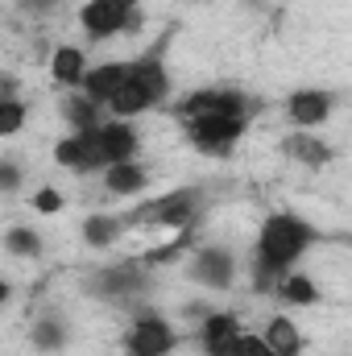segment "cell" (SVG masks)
<instances>
[{"mask_svg":"<svg viewBox=\"0 0 352 356\" xmlns=\"http://www.w3.org/2000/svg\"><path fill=\"white\" fill-rule=\"evenodd\" d=\"M315 241H319V228L311 220H303L294 211L265 216L262 232H257V245H253V277H257V290H273V282L298 266Z\"/></svg>","mask_w":352,"mask_h":356,"instance_id":"1","label":"cell"},{"mask_svg":"<svg viewBox=\"0 0 352 356\" xmlns=\"http://www.w3.org/2000/svg\"><path fill=\"white\" fill-rule=\"evenodd\" d=\"M186 282H195L203 290H232V282H237V257L224 245H203V249H195V257L186 266Z\"/></svg>","mask_w":352,"mask_h":356,"instance_id":"9","label":"cell"},{"mask_svg":"<svg viewBox=\"0 0 352 356\" xmlns=\"http://www.w3.org/2000/svg\"><path fill=\"white\" fill-rule=\"evenodd\" d=\"M120 232H125V220H120V216L91 211L88 220H83V245H88V249H108V245H116Z\"/></svg>","mask_w":352,"mask_h":356,"instance_id":"22","label":"cell"},{"mask_svg":"<svg viewBox=\"0 0 352 356\" xmlns=\"http://www.w3.org/2000/svg\"><path fill=\"white\" fill-rule=\"evenodd\" d=\"M79 25L91 42L133 33V29H141V0H88L79 8Z\"/></svg>","mask_w":352,"mask_h":356,"instance_id":"6","label":"cell"},{"mask_svg":"<svg viewBox=\"0 0 352 356\" xmlns=\"http://www.w3.org/2000/svg\"><path fill=\"white\" fill-rule=\"evenodd\" d=\"M332 112H336V95L328 88H298V91L286 95V120H290L294 129L319 133V129L332 120Z\"/></svg>","mask_w":352,"mask_h":356,"instance_id":"10","label":"cell"},{"mask_svg":"<svg viewBox=\"0 0 352 356\" xmlns=\"http://www.w3.org/2000/svg\"><path fill=\"white\" fill-rule=\"evenodd\" d=\"M186 4H199V0H186Z\"/></svg>","mask_w":352,"mask_h":356,"instance_id":"31","label":"cell"},{"mask_svg":"<svg viewBox=\"0 0 352 356\" xmlns=\"http://www.w3.org/2000/svg\"><path fill=\"white\" fill-rule=\"evenodd\" d=\"M166 95H170L166 58H162V50H145L141 58L125 63V79H120V88L112 91V99L104 104V112H112L116 120H133V116L166 104Z\"/></svg>","mask_w":352,"mask_h":356,"instance_id":"2","label":"cell"},{"mask_svg":"<svg viewBox=\"0 0 352 356\" xmlns=\"http://www.w3.org/2000/svg\"><path fill=\"white\" fill-rule=\"evenodd\" d=\"M104 108L99 104H91L83 91H75V95H67V104H63V116H67V124L75 129V133H88V129H99V116Z\"/></svg>","mask_w":352,"mask_h":356,"instance_id":"23","label":"cell"},{"mask_svg":"<svg viewBox=\"0 0 352 356\" xmlns=\"http://www.w3.org/2000/svg\"><path fill=\"white\" fill-rule=\"evenodd\" d=\"M262 340L269 344L273 356H303V348H307V340H303V332H298V323H294L290 315H273V319L265 323Z\"/></svg>","mask_w":352,"mask_h":356,"instance_id":"17","label":"cell"},{"mask_svg":"<svg viewBox=\"0 0 352 356\" xmlns=\"http://www.w3.org/2000/svg\"><path fill=\"white\" fill-rule=\"evenodd\" d=\"M237 356H273V353H269V344L262 340V332H245V327H241V336H237Z\"/></svg>","mask_w":352,"mask_h":356,"instance_id":"28","label":"cell"},{"mask_svg":"<svg viewBox=\"0 0 352 356\" xmlns=\"http://www.w3.org/2000/svg\"><path fill=\"white\" fill-rule=\"evenodd\" d=\"M186 249H191V228H182L170 245H162V249H150V253L141 257V266H150V269H154V266H170V261H178Z\"/></svg>","mask_w":352,"mask_h":356,"instance_id":"24","label":"cell"},{"mask_svg":"<svg viewBox=\"0 0 352 356\" xmlns=\"http://www.w3.org/2000/svg\"><path fill=\"white\" fill-rule=\"evenodd\" d=\"M253 108H257V99H249L237 88H199L178 99L175 116L178 120H191V116H249L253 120Z\"/></svg>","mask_w":352,"mask_h":356,"instance_id":"7","label":"cell"},{"mask_svg":"<svg viewBox=\"0 0 352 356\" xmlns=\"http://www.w3.org/2000/svg\"><path fill=\"white\" fill-rule=\"evenodd\" d=\"M203 211V186H175L150 203H141L137 211L125 216V228H191L195 216Z\"/></svg>","mask_w":352,"mask_h":356,"instance_id":"3","label":"cell"},{"mask_svg":"<svg viewBox=\"0 0 352 356\" xmlns=\"http://www.w3.org/2000/svg\"><path fill=\"white\" fill-rule=\"evenodd\" d=\"M0 99H17V75H8L0 67Z\"/></svg>","mask_w":352,"mask_h":356,"instance_id":"29","label":"cell"},{"mask_svg":"<svg viewBox=\"0 0 352 356\" xmlns=\"http://www.w3.org/2000/svg\"><path fill=\"white\" fill-rule=\"evenodd\" d=\"M120 79H125V63H99V67H88L83 71V79H79V88L75 91H83L91 104H108L112 99V91L120 88Z\"/></svg>","mask_w":352,"mask_h":356,"instance_id":"15","label":"cell"},{"mask_svg":"<svg viewBox=\"0 0 352 356\" xmlns=\"http://www.w3.org/2000/svg\"><path fill=\"white\" fill-rule=\"evenodd\" d=\"M83 71H88V54H83V46H58V50L50 54V79H54V83H63V88H79Z\"/></svg>","mask_w":352,"mask_h":356,"instance_id":"19","label":"cell"},{"mask_svg":"<svg viewBox=\"0 0 352 356\" xmlns=\"http://www.w3.org/2000/svg\"><path fill=\"white\" fill-rule=\"evenodd\" d=\"M63 191H54V186H42L38 195H33V211H42V216H58L63 211Z\"/></svg>","mask_w":352,"mask_h":356,"instance_id":"27","label":"cell"},{"mask_svg":"<svg viewBox=\"0 0 352 356\" xmlns=\"http://www.w3.org/2000/svg\"><path fill=\"white\" fill-rule=\"evenodd\" d=\"M95 141H99V158H104V166H112V162H133L137 158V149H141V133H137V124L133 120H99V129H95Z\"/></svg>","mask_w":352,"mask_h":356,"instance_id":"11","label":"cell"},{"mask_svg":"<svg viewBox=\"0 0 352 356\" xmlns=\"http://www.w3.org/2000/svg\"><path fill=\"white\" fill-rule=\"evenodd\" d=\"M182 129L199 154L228 158L237 149V141L249 133V116H191V120H182Z\"/></svg>","mask_w":352,"mask_h":356,"instance_id":"5","label":"cell"},{"mask_svg":"<svg viewBox=\"0 0 352 356\" xmlns=\"http://www.w3.org/2000/svg\"><path fill=\"white\" fill-rule=\"evenodd\" d=\"M67 340H71V327H67V319H63V315H54V311L38 315V319H33V327H29V344H33L38 353H63V348H67Z\"/></svg>","mask_w":352,"mask_h":356,"instance_id":"18","label":"cell"},{"mask_svg":"<svg viewBox=\"0 0 352 356\" xmlns=\"http://www.w3.org/2000/svg\"><path fill=\"white\" fill-rule=\"evenodd\" d=\"M25 182V166L17 158H0V195H17Z\"/></svg>","mask_w":352,"mask_h":356,"instance_id":"26","label":"cell"},{"mask_svg":"<svg viewBox=\"0 0 352 356\" xmlns=\"http://www.w3.org/2000/svg\"><path fill=\"white\" fill-rule=\"evenodd\" d=\"M54 162H58L63 170H75V175L104 170V158H99V141H95V129L63 137V141L54 145Z\"/></svg>","mask_w":352,"mask_h":356,"instance_id":"13","label":"cell"},{"mask_svg":"<svg viewBox=\"0 0 352 356\" xmlns=\"http://www.w3.org/2000/svg\"><path fill=\"white\" fill-rule=\"evenodd\" d=\"M150 186V170L133 158V162H112V166H104V191L108 195H141Z\"/></svg>","mask_w":352,"mask_h":356,"instance_id":"16","label":"cell"},{"mask_svg":"<svg viewBox=\"0 0 352 356\" xmlns=\"http://www.w3.org/2000/svg\"><path fill=\"white\" fill-rule=\"evenodd\" d=\"M282 154H286L290 162L307 166V170H323V166H332V158H336V149H332L319 133H311V129L286 133V137H282Z\"/></svg>","mask_w":352,"mask_h":356,"instance_id":"14","label":"cell"},{"mask_svg":"<svg viewBox=\"0 0 352 356\" xmlns=\"http://www.w3.org/2000/svg\"><path fill=\"white\" fill-rule=\"evenodd\" d=\"M25 120H29L25 99H0V137L21 133V129H25Z\"/></svg>","mask_w":352,"mask_h":356,"instance_id":"25","label":"cell"},{"mask_svg":"<svg viewBox=\"0 0 352 356\" xmlns=\"http://www.w3.org/2000/svg\"><path fill=\"white\" fill-rule=\"evenodd\" d=\"M237 336H241L237 311H207L199 319V348H203V356H237Z\"/></svg>","mask_w":352,"mask_h":356,"instance_id":"12","label":"cell"},{"mask_svg":"<svg viewBox=\"0 0 352 356\" xmlns=\"http://www.w3.org/2000/svg\"><path fill=\"white\" fill-rule=\"evenodd\" d=\"M273 294H278L282 302H290V307H315V302H319V286H315L307 273H294V269L273 282Z\"/></svg>","mask_w":352,"mask_h":356,"instance_id":"21","label":"cell"},{"mask_svg":"<svg viewBox=\"0 0 352 356\" xmlns=\"http://www.w3.org/2000/svg\"><path fill=\"white\" fill-rule=\"evenodd\" d=\"M83 286H88L91 298H104V302H112V307H137V302L150 294L154 277H150V266H141V261H116V266L95 269ZM137 311H141V307H137Z\"/></svg>","mask_w":352,"mask_h":356,"instance_id":"4","label":"cell"},{"mask_svg":"<svg viewBox=\"0 0 352 356\" xmlns=\"http://www.w3.org/2000/svg\"><path fill=\"white\" fill-rule=\"evenodd\" d=\"M178 348V332L170 319L154 315V311H137L129 332H125V356H170Z\"/></svg>","mask_w":352,"mask_h":356,"instance_id":"8","label":"cell"},{"mask_svg":"<svg viewBox=\"0 0 352 356\" xmlns=\"http://www.w3.org/2000/svg\"><path fill=\"white\" fill-rule=\"evenodd\" d=\"M8 294H13V290H8V282L0 277V302H8Z\"/></svg>","mask_w":352,"mask_h":356,"instance_id":"30","label":"cell"},{"mask_svg":"<svg viewBox=\"0 0 352 356\" xmlns=\"http://www.w3.org/2000/svg\"><path fill=\"white\" fill-rule=\"evenodd\" d=\"M38 4H46V0H38Z\"/></svg>","mask_w":352,"mask_h":356,"instance_id":"32","label":"cell"},{"mask_svg":"<svg viewBox=\"0 0 352 356\" xmlns=\"http://www.w3.org/2000/svg\"><path fill=\"white\" fill-rule=\"evenodd\" d=\"M0 249H4L8 257L38 261V257L46 253V241H42L38 228H29V224H13V228H4V236H0Z\"/></svg>","mask_w":352,"mask_h":356,"instance_id":"20","label":"cell"}]
</instances>
